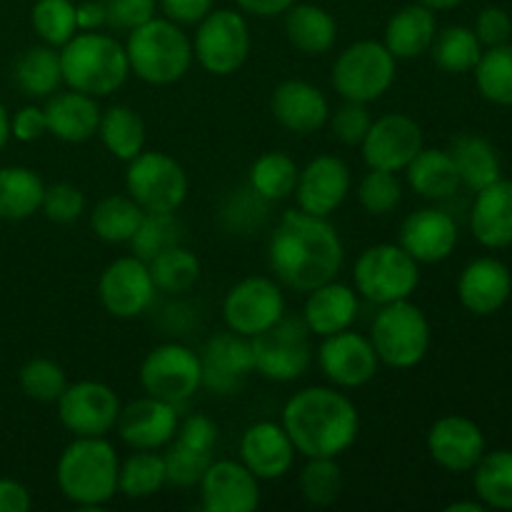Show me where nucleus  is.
<instances>
[{
	"label": "nucleus",
	"mask_w": 512,
	"mask_h": 512,
	"mask_svg": "<svg viewBox=\"0 0 512 512\" xmlns=\"http://www.w3.org/2000/svg\"><path fill=\"white\" fill-rule=\"evenodd\" d=\"M268 263L285 288L310 293L335 280L345 263V245L328 218L288 210L270 235Z\"/></svg>",
	"instance_id": "obj_1"
},
{
	"label": "nucleus",
	"mask_w": 512,
	"mask_h": 512,
	"mask_svg": "<svg viewBox=\"0 0 512 512\" xmlns=\"http://www.w3.org/2000/svg\"><path fill=\"white\" fill-rule=\"evenodd\" d=\"M283 428L305 458H340L355 445L360 413L340 388L298 390L283 408Z\"/></svg>",
	"instance_id": "obj_2"
},
{
	"label": "nucleus",
	"mask_w": 512,
	"mask_h": 512,
	"mask_svg": "<svg viewBox=\"0 0 512 512\" xmlns=\"http://www.w3.org/2000/svg\"><path fill=\"white\" fill-rule=\"evenodd\" d=\"M118 473L120 458L105 438H75L55 465L63 498L83 510H100L115 498Z\"/></svg>",
	"instance_id": "obj_3"
},
{
	"label": "nucleus",
	"mask_w": 512,
	"mask_h": 512,
	"mask_svg": "<svg viewBox=\"0 0 512 512\" xmlns=\"http://www.w3.org/2000/svg\"><path fill=\"white\" fill-rule=\"evenodd\" d=\"M60 68L63 83L70 90H80L93 98H108L115 90L123 88L130 75L125 45L113 35L75 33L60 48Z\"/></svg>",
	"instance_id": "obj_4"
},
{
	"label": "nucleus",
	"mask_w": 512,
	"mask_h": 512,
	"mask_svg": "<svg viewBox=\"0 0 512 512\" xmlns=\"http://www.w3.org/2000/svg\"><path fill=\"white\" fill-rule=\"evenodd\" d=\"M130 73L148 85H173L193 65V40L183 25L168 18H153L130 30L125 40Z\"/></svg>",
	"instance_id": "obj_5"
},
{
	"label": "nucleus",
	"mask_w": 512,
	"mask_h": 512,
	"mask_svg": "<svg viewBox=\"0 0 512 512\" xmlns=\"http://www.w3.org/2000/svg\"><path fill=\"white\" fill-rule=\"evenodd\" d=\"M370 343L380 363L395 370H410L425 360L430 350V320L410 300L380 305L370 325Z\"/></svg>",
	"instance_id": "obj_6"
},
{
	"label": "nucleus",
	"mask_w": 512,
	"mask_h": 512,
	"mask_svg": "<svg viewBox=\"0 0 512 512\" xmlns=\"http://www.w3.org/2000/svg\"><path fill=\"white\" fill-rule=\"evenodd\" d=\"M358 295L378 305L410 300L420 285V263L400 245L378 243L358 255L353 268Z\"/></svg>",
	"instance_id": "obj_7"
},
{
	"label": "nucleus",
	"mask_w": 512,
	"mask_h": 512,
	"mask_svg": "<svg viewBox=\"0 0 512 512\" xmlns=\"http://www.w3.org/2000/svg\"><path fill=\"white\" fill-rule=\"evenodd\" d=\"M398 60L378 40H358L335 58L330 83L343 100L373 103L395 83Z\"/></svg>",
	"instance_id": "obj_8"
},
{
	"label": "nucleus",
	"mask_w": 512,
	"mask_h": 512,
	"mask_svg": "<svg viewBox=\"0 0 512 512\" xmlns=\"http://www.w3.org/2000/svg\"><path fill=\"white\" fill-rule=\"evenodd\" d=\"M125 193L145 213H175L188 198V173L160 150H143L125 170Z\"/></svg>",
	"instance_id": "obj_9"
},
{
	"label": "nucleus",
	"mask_w": 512,
	"mask_h": 512,
	"mask_svg": "<svg viewBox=\"0 0 512 512\" xmlns=\"http://www.w3.org/2000/svg\"><path fill=\"white\" fill-rule=\"evenodd\" d=\"M250 28L243 13L230 8L210 10L198 23L193 38V58L200 68L218 78L238 73L250 55Z\"/></svg>",
	"instance_id": "obj_10"
},
{
	"label": "nucleus",
	"mask_w": 512,
	"mask_h": 512,
	"mask_svg": "<svg viewBox=\"0 0 512 512\" xmlns=\"http://www.w3.org/2000/svg\"><path fill=\"white\" fill-rule=\"evenodd\" d=\"M253 345L255 373L273 383H293L300 380L313 365V343L303 318H283L273 328L250 338Z\"/></svg>",
	"instance_id": "obj_11"
},
{
	"label": "nucleus",
	"mask_w": 512,
	"mask_h": 512,
	"mask_svg": "<svg viewBox=\"0 0 512 512\" xmlns=\"http://www.w3.org/2000/svg\"><path fill=\"white\" fill-rule=\"evenodd\" d=\"M140 388L145 395L180 405L203 388L200 353L180 343H163L150 350L140 363Z\"/></svg>",
	"instance_id": "obj_12"
},
{
	"label": "nucleus",
	"mask_w": 512,
	"mask_h": 512,
	"mask_svg": "<svg viewBox=\"0 0 512 512\" xmlns=\"http://www.w3.org/2000/svg\"><path fill=\"white\" fill-rule=\"evenodd\" d=\"M285 315V295L268 275H250L235 283L223 300V318L228 330L255 338L273 328Z\"/></svg>",
	"instance_id": "obj_13"
},
{
	"label": "nucleus",
	"mask_w": 512,
	"mask_h": 512,
	"mask_svg": "<svg viewBox=\"0 0 512 512\" xmlns=\"http://www.w3.org/2000/svg\"><path fill=\"white\" fill-rule=\"evenodd\" d=\"M120 398L110 385L78 380L58 398V418L75 438H105L118 425Z\"/></svg>",
	"instance_id": "obj_14"
},
{
	"label": "nucleus",
	"mask_w": 512,
	"mask_h": 512,
	"mask_svg": "<svg viewBox=\"0 0 512 512\" xmlns=\"http://www.w3.org/2000/svg\"><path fill=\"white\" fill-rule=\"evenodd\" d=\"M155 283L150 278V268L138 255L115 258L100 273L98 298L105 313L118 320L140 318L155 300Z\"/></svg>",
	"instance_id": "obj_15"
},
{
	"label": "nucleus",
	"mask_w": 512,
	"mask_h": 512,
	"mask_svg": "<svg viewBox=\"0 0 512 512\" xmlns=\"http://www.w3.org/2000/svg\"><path fill=\"white\" fill-rule=\"evenodd\" d=\"M360 148H363V160L368 168L403 173L410 160L425 148L423 130L410 115L385 113L373 118Z\"/></svg>",
	"instance_id": "obj_16"
},
{
	"label": "nucleus",
	"mask_w": 512,
	"mask_h": 512,
	"mask_svg": "<svg viewBox=\"0 0 512 512\" xmlns=\"http://www.w3.org/2000/svg\"><path fill=\"white\" fill-rule=\"evenodd\" d=\"M318 365L335 388L355 390L378 375L380 358L370 338L348 328L323 338L318 348Z\"/></svg>",
	"instance_id": "obj_17"
},
{
	"label": "nucleus",
	"mask_w": 512,
	"mask_h": 512,
	"mask_svg": "<svg viewBox=\"0 0 512 512\" xmlns=\"http://www.w3.org/2000/svg\"><path fill=\"white\" fill-rule=\"evenodd\" d=\"M353 188V175L348 163L338 155H318L298 175L295 203L303 213L330 218L348 198Z\"/></svg>",
	"instance_id": "obj_18"
},
{
	"label": "nucleus",
	"mask_w": 512,
	"mask_h": 512,
	"mask_svg": "<svg viewBox=\"0 0 512 512\" xmlns=\"http://www.w3.org/2000/svg\"><path fill=\"white\" fill-rule=\"evenodd\" d=\"M203 363V388L213 390L215 395H235L245 385L250 373H255L253 345L245 335L220 333L205 343L200 353Z\"/></svg>",
	"instance_id": "obj_19"
},
{
	"label": "nucleus",
	"mask_w": 512,
	"mask_h": 512,
	"mask_svg": "<svg viewBox=\"0 0 512 512\" xmlns=\"http://www.w3.org/2000/svg\"><path fill=\"white\" fill-rule=\"evenodd\" d=\"M178 405L145 395L133 400L118 415V435L133 450H160L168 448L178 433Z\"/></svg>",
	"instance_id": "obj_20"
},
{
	"label": "nucleus",
	"mask_w": 512,
	"mask_h": 512,
	"mask_svg": "<svg viewBox=\"0 0 512 512\" xmlns=\"http://www.w3.org/2000/svg\"><path fill=\"white\" fill-rule=\"evenodd\" d=\"M198 485L208 512H253L260 505V480L238 460H213Z\"/></svg>",
	"instance_id": "obj_21"
},
{
	"label": "nucleus",
	"mask_w": 512,
	"mask_h": 512,
	"mask_svg": "<svg viewBox=\"0 0 512 512\" xmlns=\"http://www.w3.org/2000/svg\"><path fill=\"white\" fill-rule=\"evenodd\" d=\"M428 453L448 473H468L485 455V435L463 415H445L428 430Z\"/></svg>",
	"instance_id": "obj_22"
},
{
	"label": "nucleus",
	"mask_w": 512,
	"mask_h": 512,
	"mask_svg": "<svg viewBox=\"0 0 512 512\" xmlns=\"http://www.w3.org/2000/svg\"><path fill=\"white\" fill-rule=\"evenodd\" d=\"M398 245L420 265L443 263L458 245V225L440 208H420L400 225Z\"/></svg>",
	"instance_id": "obj_23"
},
{
	"label": "nucleus",
	"mask_w": 512,
	"mask_h": 512,
	"mask_svg": "<svg viewBox=\"0 0 512 512\" xmlns=\"http://www.w3.org/2000/svg\"><path fill=\"white\" fill-rule=\"evenodd\" d=\"M270 113L280 128L295 135L318 133L328 125L330 103L320 88L300 78L283 80L270 95Z\"/></svg>",
	"instance_id": "obj_24"
},
{
	"label": "nucleus",
	"mask_w": 512,
	"mask_h": 512,
	"mask_svg": "<svg viewBox=\"0 0 512 512\" xmlns=\"http://www.w3.org/2000/svg\"><path fill=\"white\" fill-rule=\"evenodd\" d=\"M295 445L283 423L260 420L240 438V463L258 480H280L293 470Z\"/></svg>",
	"instance_id": "obj_25"
},
{
	"label": "nucleus",
	"mask_w": 512,
	"mask_h": 512,
	"mask_svg": "<svg viewBox=\"0 0 512 512\" xmlns=\"http://www.w3.org/2000/svg\"><path fill=\"white\" fill-rule=\"evenodd\" d=\"M512 293V275L508 265L495 258H478L465 265L458 278V298L468 313L493 315L508 303Z\"/></svg>",
	"instance_id": "obj_26"
},
{
	"label": "nucleus",
	"mask_w": 512,
	"mask_h": 512,
	"mask_svg": "<svg viewBox=\"0 0 512 512\" xmlns=\"http://www.w3.org/2000/svg\"><path fill=\"white\" fill-rule=\"evenodd\" d=\"M43 110L45 120H48V133L58 138L60 143L80 145L98 135L103 110H100L98 98H93V95L68 88L63 93L50 95Z\"/></svg>",
	"instance_id": "obj_27"
},
{
	"label": "nucleus",
	"mask_w": 512,
	"mask_h": 512,
	"mask_svg": "<svg viewBox=\"0 0 512 512\" xmlns=\"http://www.w3.org/2000/svg\"><path fill=\"white\" fill-rule=\"evenodd\" d=\"M358 310V290L338 283V280H328L308 293V300L303 305V323L308 325L310 335L328 338L340 330L353 328Z\"/></svg>",
	"instance_id": "obj_28"
},
{
	"label": "nucleus",
	"mask_w": 512,
	"mask_h": 512,
	"mask_svg": "<svg viewBox=\"0 0 512 512\" xmlns=\"http://www.w3.org/2000/svg\"><path fill=\"white\" fill-rule=\"evenodd\" d=\"M470 230L485 248L512 245V180H495L475 195Z\"/></svg>",
	"instance_id": "obj_29"
},
{
	"label": "nucleus",
	"mask_w": 512,
	"mask_h": 512,
	"mask_svg": "<svg viewBox=\"0 0 512 512\" xmlns=\"http://www.w3.org/2000/svg\"><path fill=\"white\" fill-rule=\"evenodd\" d=\"M435 35H438L435 10L413 3L390 15L388 25H385L383 45L395 60H413L428 53Z\"/></svg>",
	"instance_id": "obj_30"
},
{
	"label": "nucleus",
	"mask_w": 512,
	"mask_h": 512,
	"mask_svg": "<svg viewBox=\"0 0 512 512\" xmlns=\"http://www.w3.org/2000/svg\"><path fill=\"white\" fill-rule=\"evenodd\" d=\"M285 38L298 53L315 58V55H325L333 50L335 40H338V23H335L333 13L320 5H290L285 10Z\"/></svg>",
	"instance_id": "obj_31"
},
{
	"label": "nucleus",
	"mask_w": 512,
	"mask_h": 512,
	"mask_svg": "<svg viewBox=\"0 0 512 512\" xmlns=\"http://www.w3.org/2000/svg\"><path fill=\"white\" fill-rule=\"evenodd\" d=\"M408 185L425 200H445L458 193L460 173L450 150L423 148L405 168Z\"/></svg>",
	"instance_id": "obj_32"
},
{
	"label": "nucleus",
	"mask_w": 512,
	"mask_h": 512,
	"mask_svg": "<svg viewBox=\"0 0 512 512\" xmlns=\"http://www.w3.org/2000/svg\"><path fill=\"white\" fill-rule=\"evenodd\" d=\"M98 138L115 160L130 163L145 150V123L130 105H113L100 115Z\"/></svg>",
	"instance_id": "obj_33"
},
{
	"label": "nucleus",
	"mask_w": 512,
	"mask_h": 512,
	"mask_svg": "<svg viewBox=\"0 0 512 512\" xmlns=\"http://www.w3.org/2000/svg\"><path fill=\"white\" fill-rule=\"evenodd\" d=\"M13 78L30 98H50L63 85L60 50L53 45H33L15 60Z\"/></svg>",
	"instance_id": "obj_34"
},
{
	"label": "nucleus",
	"mask_w": 512,
	"mask_h": 512,
	"mask_svg": "<svg viewBox=\"0 0 512 512\" xmlns=\"http://www.w3.org/2000/svg\"><path fill=\"white\" fill-rule=\"evenodd\" d=\"M45 183L23 165L0 168V220H28L43 203Z\"/></svg>",
	"instance_id": "obj_35"
},
{
	"label": "nucleus",
	"mask_w": 512,
	"mask_h": 512,
	"mask_svg": "<svg viewBox=\"0 0 512 512\" xmlns=\"http://www.w3.org/2000/svg\"><path fill=\"white\" fill-rule=\"evenodd\" d=\"M145 210L128 193L105 195L90 210V228L103 243H130Z\"/></svg>",
	"instance_id": "obj_36"
},
{
	"label": "nucleus",
	"mask_w": 512,
	"mask_h": 512,
	"mask_svg": "<svg viewBox=\"0 0 512 512\" xmlns=\"http://www.w3.org/2000/svg\"><path fill=\"white\" fill-rule=\"evenodd\" d=\"M450 155L460 173V183L470 190H483L485 185L500 180V155L485 138L478 135H460L453 140Z\"/></svg>",
	"instance_id": "obj_37"
},
{
	"label": "nucleus",
	"mask_w": 512,
	"mask_h": 512,
	"mask_svg": "<svg viewBox=\"0 0 512 512\" xmlns=\"http://www.w3.org/2000/svg\"><path fill=\"white\" fill-rule=\"evenodd\" d=\"M300 168L283 150H268L250 165L248 188L268 203H280L290 198L298 185Z\"/></svg>",
	"instance_id": "obj_38"
},
{
	"label": "nucleus",
	"mask_w": 512,
	"mask_h": 512,
	"mask_svg": "<svg viewBox=\"0 0 512 512\" xmlns=\"http://www.w3.org/2000/svg\"><path fill=\"white\" fill-rule=\"evenodd\" d=\"M168 485L165 475V460L158 450H135L133 455L120 463L118 493L130 500L153 498Z\"/></svg>",
	"instance_id": "obj_39"
},
{
	"label": "nucleus",
	"mask_w": 512,
	"mask_h": 512,
	"mask_svg": "<svg viewBox=\"0 0 512 512\" xmlns=\"http://www.w3.org/2000/svg\"><path fill=\"white\" fill-rule=\"evenodd\" d=\"M430 53H433V63L443 73H470L483 55V43L478 40L475 30L465 28V25H450L435 35Z\"/></svg>",
	"instance_id": "obj_40"
},
{
	"label": "nucleus",
	"mask_w": 512,
	"mask_h": 512,
	"mask_svg": "<svg viewBox=\"0 0 512 512\" xmlns=\"http://www.w3.org/2000/svg\"><path fill=\"white\" fill-rule=\"evenodd\" d=\"M475 493L485 508L512 510V450L485 453L475 465Z\"/></svg>",
	"instance_id": "obj_41"
},
{
	"label": "nucleus",
	"mask_w": 512,
	"mask_h": 512,
	"mask_svg": "<svg viewBox=\"0 0 512 512\" xmlns=\"http://www.w3.org/2000/svg\"><path fill=\"white\" fill-rule=\"evenodd\" d=\"M150 278H153L155 290L168 295L188 293L200 280V260L198 255L190 253L183 243L163 250L148 260Z\"/></svg>",
	"instance_id": "obj_42"
},
{
	"label": "nucleus",
	"mask_w": 512,
	"mask_h": 512,
	"mask_svg": "<svg viewBox=\"0 0 512 512\" xmlns=\"http://www.w3.org/2000/svg\"><path fill=\"white\" fill-rule=\"evenodd\" d=\"M475 85L490 103L512 105V45H495L480 55L475 65Z\"/></svg>",
	"instance_id": "obj_43"
},
{
	"label": "nucleus",
	"mask_w": 512,
	"mask_h": 512,
	"mask_svg": "<svg viewBox=\"0 0 512 512\" xmlns=\"http://www.w3.org/2000/svg\"><path fill=\"white\" fill-rule=\"evenodd\" d=\"M185 228L175 213H145L138 230L130 238V250L140 260H153L163 250L183 243Z\"/></svg>",
	"instance_id": "obj_44"
},
{
	"label": "nucleus",
	"mask_w": 512,
	"mask_h": 512,
	"mask_svg": "<svg viewBox=\"0 0 512 512\" xmlns=\"http://www.w3.org/2000/svg\"><path fill=\"white\" fill-rule=\"evenodd\" d=\"M300 495L305 503L315 508H328L343 493V470L338 458H308V465L300 470Z\"/></svg>",
	"instance_id": "obj_45"
},
{
	"label": "nucleus",
	"mask_w": 512,
	"mask_h": 512,
	"mask_svg": "<svg viewBox=\"0 0 512 512\" xmlns=\"http://www.w3.org/2000/svg\"><path fill=\"white\" fill-rule=\"evenodd\" d=\"M30 23L45 45L63 48L78 33L75 3L73 0H38L30 13Z\"/></svg>",
	"instance_id": "obj_46"
},
{
	"label": "nucleus",
	"mask_w": 512,
	"mask_h": 512,
	"mask_svg": "<svg viewBox=\"0 0 512 512\" xmlns=\"http://www.w3.org/2000/svg\"><path fill=\"white\" fill-rule=\"evenodd\" d=\"M20 390L35 403H58L63 390L68 388L65 370L50 358H33L20 368Z\"/></svg>",
	"instance_id": "obj_47"
},
{
	"label": "nucleus",
	"mask_w": 512,
	"mask_h": 512,
	"mask_svg": "<svg viewBox=\"0 0 512 512\" xmlns=\"http://www.w3.org/2000/svg\"><path fill=\"white\" fill-rule=\"evenodd\" d=\"M165 460V475H168V485L175 488H195L200 478L205 475L208 465L213 463V450H200L180 440H170L168 450L163 455Z\"/></svg>",
	"instance_id": "obj_48"
},
{
	"label": "nucleus",
	"mask_w": 512,
	"mask_h": 512,
	"mask_svg": "<svg viewBox=\"0 0 512 512\" xmlns=\"http://www.w3.org/2000/svg\"><path fill=\"white\" fill-rule=\"evenodd\" d=\"M358 200L365 213L378 215V218L393 213L403 200V183L398 173L370 168V173L358 185Z\"/></svg>",
	"instance_id": "obj_49"
},
{
	"label": "nucleus",
	"mask_w": 512,
	"mask_h": 512,
	"mask_svg": "<svg viewBox=\"0 0 512 512\" xmlns=\"http://www.w3.org/2000/svg\"><path fill=\"white\" fill-rule=\"evenodd\" d=\"M40 210H43L45 218L53 220V223H75V220L85 213V195L83 190L73 183L45 185Z\"/></svg>",
	"instance_id": "obj_50"
},
{
	"label": "nucleus",
	"mask_w": 512,
	"mask_h": 512,
	"mask_svg": "<svg viewBox=\"0 0 512 512\" xmlns=\"http://www.w3.org/2000/svg\"><path fill=\"white\" fill-rule=\"evenodd\" d=\"M330 130L335 138L345 145H360L365 133L370 130L373 115H370L368 103H358V100H345L338 110H330Z\"/></svg>",
	"instance_id": "obj_51"
},
{
	"label": "nucleus",
	"mask_w": 512,
	"mask_h": 512,
	"mask_svg": "<svg viewBox=\"0 0 512 512\" xmlns=\"http://www.w3.org/2000/svg\"><path fill=\"white\" fill-rule=\"evenodd\" d=\"M155 8H158V0H105L108 25L125 33L153 20Z\"/></svg>",
	"instance_id": "obj_52"
},
{
	"label": "nucleus",
	"mask_w": 512,
	"mask_h": 512,
	"mask_svg": "<svg viewBox=\"0 0 512 512\" xmlns=\"http://www.w3.org/2000/svg\"><path fill=\"white\" fill-rule=\"evenodd\" d=\"M475 35L485 48H495V45L508 43L512 35V18L498 5L480 10L478 20H475Z\"/></svg>",
	"instance_id": "obj_53"
},
{
	"label": "nucleus",
	"mask_w": 512,
	"mask_h": 512,
	"mask_svg": "<svg viewBox=\"0 0 512 512\" xmlns=\"http://www.w3.org/2000/svg\"><path fill=\"white\" fill-rule=\"evenodd\" d=\"M218 425H215L213 418L203 413H193L178 425V433H175V440L180 443H188L193 448L200 450H215V443H218Z\"/></svg>",
	"instance_id": "obj_54"
},
{
	"label": "nucleus",
	"mask_w": 512,
	"mask_h": 512,
	"mask_svg": "<svg viewBox=\"0 0 512 512\" xmlns=\"http://www.w3.org/2000/svg\"><path fill=\"white\" fill-rule=\"evenodd\" d=\"M45 133H48V120H45V110L38 105H23L10 118V138L18 143H35Z\"/></svg>",
	"instance_id": "obj_55"
},
{
	"label": "nucleus",
	"mask_w": 512,
	"mask_h": 512,
	"mask_svg": "<svg viewBox=\"0 0 512 512\" xmlns=\"http://www.w3.org/2000/svg\"><path fill=\"white\" fill-rule=\"evenodd\" d=\"M213 5L215 0H160L165 18L178 25H198Z\"/></svg>",
	"instance_id": "obj_56"
},
{
	"label": "nucleus",
	"mask_w": 512,
	"mask_h": 512,
	"mask_svg": "<svg viewBox=\"0 0 512 512\" xmlns=\"http://www.w3.org/2000/svg\"><path fill=\"white\" fill-rule=\"evenodd\" d=\"M30 505H33V498L23 483L0 478V512H28Z\"/></svg>",
	"instance_id": "obj_57"
},
{
	"label": "nucleus",
	"mask_w": 512,
	"mask_h": 512,
	"mask_svg": "<svg viewBox=\"0 0 512 512\" xmlns=\"http://www.w3.org/2000/svg\"><path fill=\"white\" fill-rule=\"evenodd\" d=\"M75 23H78V33H93V30L108 25L105 0H85V3L75 5Z\"/></svg>",
	"instance_id": "obj_58"
},
{
	"label": "nucleus",
	"mask_w": 512,
	"mask_h": 512,
	"mask_svg": "<svg viewBox=\"0 0 512 512\" xmlns=\"http://www.w3.org/2000/svg\"><path fill=\"white\" fill-rule=\"evenodd\" d=\"M235 3L243 13L255 15V18H275V15H283L290 5H295V0H235Z\"/></svg>",
	"instance_id": "obj_59"
},
{
	"label": "nucleus",
	"mask_w": 512,
	"mask_h": 512,
	"mask_svg": "<svg viewBox=\"0 0 512 512\" xmlns=\"http://www.w3.org/2000/svg\"><path fill=\"white\" fill-rule=\"evenodd\" d=\"M10 140V115L5 110V105L0 103V150L5 148V143Z\"/></svg>",
	"instance_id": "obj_60"
},
{
	"label": "nucleus",
	"mask_w": 512,
	"mask_h": 512,
	"mask_svg": "<svg viewBox=\"0 0 512 512\" xmlns=\"http://www.w3.org/2000/svg\"><path fill=\"white\" fill-rule=\"evenodd\" d=\"M418 3L430 10H450V8H458L463 0H418Z\"/></svg>",
	"instance_id": "obj_61"
},
{
	"label": "nucleus",
	"mask_w": 512,
	"mask_h": 512,
	"mask_svg": "<svg viewBox=\"0 0 512 512\" xmlns=\"http://www.w3.org/2000/svg\"><path fill=\"white\" fill-rule=\"evenodd\" d=\"M448 512H483L485 505L483 503H468V500H460V503H453L445 508Z\"/></svg>",
	"instance_id": "obj_62"
}]
</instances>
